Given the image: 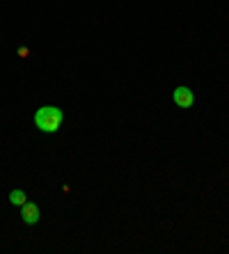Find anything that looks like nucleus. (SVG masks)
Listing matches in <instances>:
<instances>
[{"label":"nucleus","mask_w":229,"mask_h":254,"mask_svg":"<svg viewBox=\"0 0 229 254\" xmlns=\"http://www.w3.org/2000/svg\"><path fill=\"white\" fill-rule=\"evenodd\" d=\"M7 199H9V204H14V206L21 208V206L25 204V201H28V195H25V192H23L21 188H14L12 192H9V197H7Z\"/></svg>","instance_id":"4"},{"label":"nucleus","mask_w":229,"mask_h":254,"mask_svg":"<svg viewBox=\"0 0 229 254\" xmlns=\"http://www.w3.org/2000/svg\"><path fill=\"white\" fill-rule=\"evenodd\" d=\"M172 101H174V106H179L181 110H190V108L195 106L193 89L186 87V85H179V87L172 89Z\"/></svg>","instance_id":"2"},{"label":"nucleus","mask_w":229,"mask_h":254,"mask_svg":"<svg viewBox=\"0 0 229 254\" xmlns=\"http://www.w3.org/2000/svg\"><path fill=\"white\" fill-rule=\"evenodd\" d=\"M16 53H18V58H28V55H30V48L28 46H21Z\"/></svg>","instance_id":"5"},{"label":"nucleus","mask_w":229,"mask_h":254,"mask_svg":"<svg viewBox=\"0 0 229 254\" xmlns=\"http://www.w3.org/2000/svg\"><path fill=\"white\" fill-rule=\"evenodd\" d=\"M32 122H35V126L41 133L53 135V133H58V130L62 128V124H65V113H62L58 106H41L35 110Z\"/></svg>","instance_id":"1"},{"label":"nucleus","mask_w":229,"mask_h":254,"mask_svg":"<svg viewBox=\"0 0 229 254\" xmlns=\"http://www.w3.org/2000/svg\"><path fill=\"white\" fill-rule=\"evenodd\" d=\"M21 220H23L28 227L37 225V222L41 220V211H39V206H37L35 201H25L23 206H21Z\"/></svg>","instance_id":"3"}]
</instances>
